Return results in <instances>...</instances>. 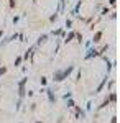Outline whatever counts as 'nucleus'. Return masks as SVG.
Masks as SVG:
<instances>
[{
  "mask_svg": "<svg viewBox=\"0 0 120 123\" xmlns=\"http://www.w3.org/2000/svg\"><path fill=\"white\" fill-rule=\"evenodd\" d=\"M109 5L115 7V0H76L71 15L79 25L91 26L99 17L109 12Z\"/></svg>",
  "mask_w": 120,
  "mask_h": 123,
  "instance_id": "423d86ee",
  "label": "nucleus"
},
{
  "mask_svg": "<svg viewBox=\"0 0 120 123\" xmlns=\"http://www.w3.org/2000/svg\"><path fill=\"white\" fill-rule=\"evenodd\" d=\"M12 17V0H0V39L7 35Z\"/></svg>",
  "mask_w": 120,
  "mask_h": 123,
  "instance_id": "0eeeda50",
  "label": "nucleus"
},
{
  "mask_svg": "<svg viewBox=\"0 0 120 123\" xmlns=\"http://www.w3.org/2000/svg\"><path fill=\"white\" fill-rule=\"evenodd\" d=\"M67 0H28L27 26L43 33L53 28L66 12Z\"/></svg>",
  "mask_w": 120,
  "mask_h": 123,
  "instance_id": "39448f33",
  "label": "nucleus"
},
{
  "mask_svg": "<svg viewBox=\"0 0 120 123\" xmlns=\"http://www.w3.org/2000/svg\"><path fill=\"white\" fill-rule=\"evenodd\" d=\"M86 38L81 30H67L49 69V79L54 85H61L73 77L86 53Z\"/></svg>",
  "mask_w": 120,
  "mask_h": 123,
  "instance_id": "f03ea898",
  "label": "nucleus"
},
{
  "mask_svg": "<svg viewBox=\"0 0 120 123\" xmlns=\"http://www.w3.org/2000/svg\"><path fill=\"white\" fill-rule=\"evenodd\" d=\"M113 53L112 46H89L86 48L79 66L76 67L71 79L74 90L81 97L94 98L104 92L110 82L113 72Z\"/></svg>",
  "mask_w": 120,
  "mask_h": 123,
  "instance_id": "f257e3e1",
  "label": "nucleus"
},
{
  "mask_svg": "<svg viewBox=\"0 0 120 123\" xmlns=\"http://www.w3.org/2000/svg\"><path fill=\"white\" fill-rule=\"evenodd\" d=\"M66 31H67L66 26H53L40 33V36L31 44H28L25 54V67L28 71L38 76H45L49 72Z\"/></svg>",
  "mask_w": 120,
  "mask_h": 123,
  "instance_id": "7ed1b4c3",
  "label": "nucleus"
},
{
  "mask_svg": "<svg viewBox=\"0 0 120 123\" xmlns=\"http://www.w3.org/2000/svg\"><path fill=\"white\" fill-rule=\"evenodd\" d=\"M28 36L23 30L5 35L0 39V80L13 77L25 69Z\"/></svg>",
  "mask_w": 120,
  "mask_h": 123,
  "instance_id": "20e7f679",
  "label": "nucleus"
}]
</instances>
